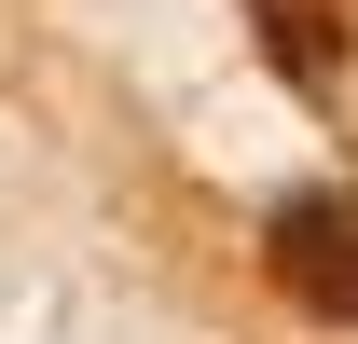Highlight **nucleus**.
Here are the masks:
<instances>
[{"label":"nucleus","mask_w":358,"mask_h":344,"mask_svg":"<svg viewBox=\"0 0 358 344\" xmlns=\"http://www.w3.org/2000/svg\"><path fill=\"white\" fill-rule=\"evenodd\" d=\"M262 261H275V289L303 317H345L358 331V193H289L262 220Z\"/></svg>","instance_id":"f257e3e1"},{"label":"nucleus","mask_w":358,"mask_h":344,"mask_svg":"<svg viewBox=\"0 0 358 344\" xmlns=\"http://www.w3.org/2000/svg\"><path fill=\"white\" fill-rule=\"evenodd\" d=\"M248 14H262V42L289 55L303 83H331V69L358 55V0H248Z\"/></svg>","instance_id":"f03ea898"}]
</instances>
